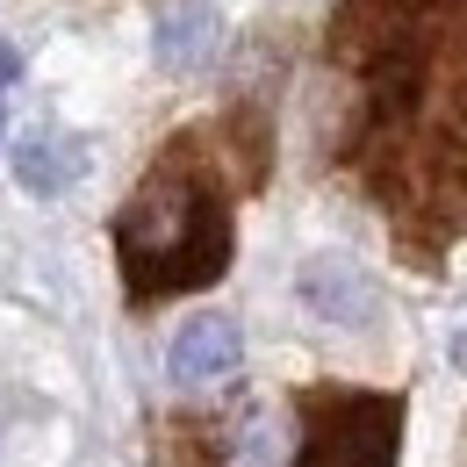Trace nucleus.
<instances>
[{
	"instance_id": "obj_1",
	"label": "nucleus",
	"mask_w": 467,
	"mask_h": 467,
	"mask_svg": "<svg viewBox=\"0 0 467 467\" xmlns=\"http://www.w3.org/2000/svg\"><path fill=\"white\" fill-rule=\"evenodd\" d=\"M116 252L137 302L216 281L231 266V202H223V187L187 151H173L116 216Z\"/></svg>"
},
{
	"instance_id": "obj_2",
	"label": "nucleus",
	"mask_w": 467,
	"mask_h": 467,
	"mask_svg": "<svg viewBox=\"0 0 467 467\" xmlns=\"http://www.w3.org/2000/svg\"><path fill=\"white\" fill-rule=\"evenodd\" d=\"M237 367H244V331H237L231 317H187L173 331V352H166V374H173L180 389H223Z\"/></svg>"
},
{
	"instance_id": "obj_3",
	"label": "nucleus",
	"mask_w": 467,
	"mask_h": 467,
	"mask_svg": "<svg viewBox=\"0 0 467 467\" xmlns=\"http://www.w3.org/2000/svg\"><path fill=\"white\" fill-rule=\"evenodd\" d=\"M302 302L324 317V324H346V331H367L374 317H381V288L352 266L346 252H317V259H302Z\"/></svg>"
},
{
	"instance_id": "obj_4",
	"label": "nucleus",
	"mask_w": 467,
	"mask_h": 467,
	"mask_svg": "<svg viewBox=\"0 0 467 467\" xmlns=\"http://www.w3.org/2000/svg\"><path fill=\"white\" fill-rule=\"evenodd\" d=\"M79 166H87V151H79L72 137H58V130H29V137L15 144V180H22L29 194H58V187H72Z\"/></svg>"
},
{
	"instance_id": "obj_5",
	"label": "nucleus",
	"mask_w": 467,
	"mask_h": 467,
	"mask_svg": "<svg viewBox=\"0 0 467 467\" xmlns=\"http://www.w3.org/2000/svg\"><path fill=\"white\" fill-rule=\"evenodd\" d=\"M209 44H216V0H173L159 15V65L187 72L194 58H209Z\"/></svg>"
},
{
	"instance_id": "obj_6",
	"label": "nucleus",
	"mask_w": 467,
	"mask_h": 467,
	"mask_svg": "<svg viewBox=\"0 0 467 467\" xmlns=\"http://www.w3.org/2000/svg\"><path fill=\"white\" fill-rule=\"evenodd\" d=\"M295 446H302V439H295L288 424H281L274 410H259V417H252V424L237 431L231 467H295Z\"/></svg>"
},
{
	"instance_id": "obj_7",
	"label": "nucleus",
	"mask_w": 467,
	"mask_h": 467,
	"mask_svg": "<svg viewBox=\"0 0 467 467\" xmlns=\"http://www.w3.org/2000/svg\"><path fill=\"white\" fill-rule=\"evenodd\" d=\"M22 79V51L15 44H0V122H7V87Z\"/></svg>"
},
{
	"instance_id": "obj_8",
	"label": "nucleus",
	"mask_w": 467,
	"mask_h": 467,
	"mask_svg": "<svg viewBox=\"0 0 467 467\" xmlns=\"http://www.w3.org/2000/svg\"><path fill=\"white\" fill-rule=\"evenodd\" d=\"M446 359H453V367H461V374H467V317H461V324H453V338H446Z\"/></svg>"
}]
</instances>
